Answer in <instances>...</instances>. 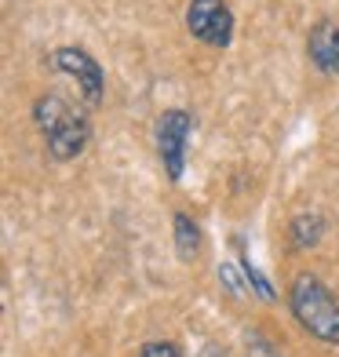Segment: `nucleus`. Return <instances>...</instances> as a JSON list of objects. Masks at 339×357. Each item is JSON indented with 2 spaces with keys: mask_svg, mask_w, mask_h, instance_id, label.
I'll return each instance as SVG.
<instances>
[{
  "mask_svg": "<svg viewBox=\"0 0 339 357\" xmlns=\"http://www.w3.org/2000/svg\"><path fill=\"white\" fill-rule=\"evenodd\" d=\"M33 124L44 135V146L52 153V160H77L91 142L88 113L59 91H47L33 102Z\"/></svg>",
  "mask_w": 339,
  "mask_h": 357,
  "instance_id": "f257e3e1",
  "label": "nucleus"
},
{
  "mask_svg": "<svg viewBox=\"0 0 339 357\" xmlns=\"http://www.w3.org/2000/svg\"><path fill=\"white\" fill-rule=\"evenodd\" d=\"M288 310L306 335L325 347H339V299L317 273H296L288 288Z\"/></svg>",
  "mask_w": 339,
  "mask_h": 357,
  "instance_id": "f03ea898",
  "label": "nucleus"
},
{
  "mask_svg": "<svg viewBox=\"0 0 339 357\" xmlns=\"http://www.w3.org/2000/svg\"><path fill=\"white\" fill-rule=\"evenodd\" d=\"M193 135V117L186 109L172 106L165 109L160 117L153 121V146H157V157H160V168L172 183H179L183 172H186V146Z\"/></svg>",
  "mask_w": 339,
  "mask_h": 357,
  "instance_id": "7ed1b4c3",
  "label": "nucleus"
},
{
  "mask_svg": "<svg viewBox=\"0 0 339 357\" xmlns=\"http://www.w3.org/2000/svg\"><path fill=\"white\" fill-rule=\"evenodd\" d=\"M47 66H52L55 73H66L73 84H77V91L84 95L88 106H99L103 102V95H106V73H103L99 59H95L88 47L62 44V47H55V52L47 55Z\"/></svg>",
  "mask_w": 339,
  "mask_h": 357,
  "instance_id": "20e7f679",
  "label": "nucleus"
},
{
  "mask_svg": "<svg viewBox=\"0 0 339 357\" xmlns=\"http://www.w3.org/2000/svg\"><path fill=\"white\" fill-rule=\"evenodd\" d=\"M234 11L226 0H190L186 4V33L208 47H230L234 40Z\"/></svg>",
  "mask_w": 339,
  "mask_h": 357,
  "instance_id": "39448f33",
  "label": "nucleus"
},
{
  "mask_svg": "<svg viewBox=\"0 0 339 357\" xmlns=\"http://www.w3.org/2000/svg\"><path fill=\"white\" fill-rule=\"evenodd\" d=\"M306 59L325 77H339V19H321L306 33Z\"/></svg>",
  "mask_w": 339,
  "mask_h": 357,
  "instance_id": "423d86ee",
  "label": "nucleus"
},
{
  "mask_svg": "<svg viewBox=\"0 0 339 357\" xmlns=\"http://www.w3.org/2000/svg\"><path fill=\"white\" fill-rule=\"evenodd\" d=\"M172 237H175V252H179L183 263H193V259L201 255L204 237H201L197 219H193L190 212H175L172 215Z\"/></svg>",
  "mask_w": 339,
  "mask_h": 357,
  "instance_id": "0eeeda50",
  "label": "nucleus"
},
{
  "mask_svg": "<svg viewBox=\"0 0 339 357\" xmlns=\"http://www.w3.org/2000/svg\"><path fill=\"white\" fill-rule=\"evenodd\" d=\"M288 237H292L296 248H314L325 237V219L321 215H296L292 226H288Z\"/></svg>",
  "mask_w": 339,
  "mask_h": 357,
  "instance_id": "6e6552de",
  "label": "nucleus"
},
{
  "mask_svg": "<svg viewBox=\"0 0 339 357\" xmlns=\"http://www.w3.org/2000/svg\"><path fill=\"white\" fill-rule=\"evenodd\" d=\"M241 273H245V284L255 291V296H259V299H273V284L263 278V273L259 270H255L252 266V259L245 255V248H241Z\"/></svg>",
  "mask_w": 339,
  "mask_h": 357,
  "instance_id": "1a4fd4ad",
  "label": "nucleus"
},
{
  "mask_svg": "<svg viewBox=\"0 0 339 357\" xmlns=\"http://www.w3.org/2000/svg\"><path fill=\"white\" fill-rule=\"evenodd\" d=\"M139 357H186L175 343H165V339H150V343L139 347Z\"/></svg>",
  "mask_w": 339,
  "mask_h": 357,
  "instance_id": "9d476101",
  "label": "nucleus"
},
{
  "mask_svg": "<svg viewBox=\"0 0 339 357\" xmlns=\"http://www.w3.org/2000/svg\"><path fill=\"white\" fill-rule=\"evenodd\" d=\"M219 281L230 288V291H245V288H248L245 281L237 278V270H234V266H219Z\"/></svg>",
  "mask_w": 339,
  "mask_h": 357,
  "instance_id": "9b49d317",
  "label": "nucleus"
},
{
  "mask_svg": "<svg viewBox=\"0 0 339 357\" xmlns=\"http://www.w3.org/2000/svg\"><path fill=\"white\" fill-rule=\"evenodd\" d=\"M248 357H281L278 350H273L266 339H259V335H252V343H248Z\"/></svg>",
  "mask_w": 339,
  "mask_h": 357,
  "instance_id": "f8f14e48",
  "label": "nucleus"
}]
</instances>
